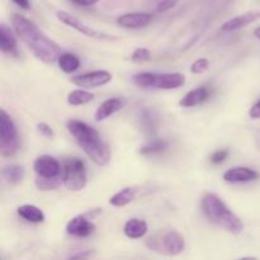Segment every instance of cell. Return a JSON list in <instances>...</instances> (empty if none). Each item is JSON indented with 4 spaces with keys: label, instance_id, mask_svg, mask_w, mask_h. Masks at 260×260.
<instances>
[{
    "label": "cell",
    "instance_id": "obj_1",
    "mask_svg": "<svg viewBox=\"0 0 260 260\" xmlns=\"http://www.w3.org/2000/svg\"><path fill=\"white\" fill-rule=\"evenodd\" d=\"M12 24L17 37L24 43L28 50L40 61L51 65L58 60L61 55V47L46 36L32 20L19 14H14L12 18Z\"/></svg>",
    "mask_w": 260,
    "mask_h": 260
},
{
    "label": "cell",
    "instance_id": "obj_2",
    "mask_svg": "<svg viewBox=\"0 0 260 260\" xmlns=\"http://www.w3.org/2000/svg\"><path fill=\"white\" fill-rule=\"evenodd\" d=\"M66 126L71 136L94 164L98 167H107L109 164L111 151L94 127L79 119H70Z\"/></svg>",
    "mask_w": 260,
    "mask_h": 260
},
{
    "label": "cell",
    "instance_id": "obj_3",
    "mask_svg": "<svg viewBox=\"0 0 260 260\" xmlns=\"http://www.w3.org/2000/svg\"><path fill=\"white\" fill-rule=\"evenodd\" d=\"M202 210L211 222L216 223L228 233L239 235L243 233L244 223L235 212L216 193H206L202 198Z\"/></svg>",
    "mask_w": 260,
    "mask_h": 260
},
{
    "label": "cell",
    "instance_id": "obj_4",
    "mask_svg": "<svg viewBox=\"0 0 260 260\" xmlns=\"http://www.w3.org/2000/svg\"><path fill=\"white\" fill-rule=\"evenodd\" d=\"M146 248L161 255L175 256L185 250L184 236L174 229H164L149 236L145 243Z\"/></svg>",
    "mask_w": 260,
    "mask_h": 260
},
{
    "label": "cell",
    "instance_id": "obj_5",
    "mask_svg": "<svg viewBox=\"0 0 260 260\" xmlns=\"http://www.w3.org/2000/svg\"><path fill=\"white\" fill-rule=\"evenodd\" d=\"M134 83L144 89L173 90L185 84V76L180 73H139L134 75Z\"/></svg>",
    "mask_w": 260,
    "mask_h": 260
},
{
    "label": "cell",
    "instance_id": "obj_6",
    "mask_svg": "<svg viewBox=\"0 0 260 260\" xmlns=\"http://www.w3.org/2000/svg\"><path fill=\"white\" fill-rule=\"evenodd\" d=\"M19 150V135L12 117L2 109L0 111V154L4 157H12Z\"/></svg>",
    "mask_w": 260,
    "mask_h": 260
},
{
    "label": "cell",
    "instance_id": "obj_7",
    "mask_svg": "<svg viewBox=\"0 0 260 260\" xmlns=\"http://www.w3.org/2000/svg\"><path fill=\"white\" fill-rule=\"evenodd\" d=\"M62 183L69 190H83L88 184L85 162L78 157L66 160L62 165Z\"/></svg>",
    "mask_w": 260,
    "mask_h": 260
},
{
    "label": "cell",
    "instance_id": "obj_8",
    "mask_svg": "<svg viewBox=\"0 0 260 260\" xmlns=\"http://www.w3.org/2000/svg\"><path fill=\"white\" fill-rule=\"evenodd\" d=\"M56 18L60 20L61 23L66 24L68 27H71L73 29L78 30V32L83 33L85 35L86 37H90L94 38V40H98V41H114V36L108 35V33H104L101 32V30H96L94 28L89 27L88 24H85L84 22H81L80 19H78L76 17H74L73 14L70 13L65 12V10H58L56 12Z\"/></svg>",
    "mask_w": 260,
    "mask_h": 260
},
{
    "label": "cell",
    "instance_id": "obj_9",
    "mask_svg": "<svg viewBox=\"0 0 260 260\" xmlns=\"http://www.w3.org/2000/svg\"><path fill=\"white\" fill-rule=\"evenodd\" d=\"M33 170L41 179L62 180V167L58 160L51 155L38 156L33 162Z\"/></svg>",
    "mask_w": 260,
    "mask_h": 260
},
{
    "label": "cell",
    "instance_id": "obj_10",
    "mask_svg": "<svg viewBox=\"0 0 260 260\" xmlns=\"http://www.w3.org/2000/svg\"><path fill=\"white\" fill-rule=\"evenodd\" d=\"M112 74L107 70H96L90 71V73L81 74V75L71 78V83L78 88L83 89H93L99 88V86L107 85L112 81Z\"/></svg>",
    "mask_w": 260,
    "mask_h": 260
},
{
    "label": "cell",
    "instance_id": "obj_11",
    "mask_svg": "<svg viewBox=\"0 0 260 260\" xmlns=\"http://www.w3.org/2000/svg\"><path fill=\"white\" fill-rule=\"evenodd\" d=\"M94 231H95V225L90 221L89 215L75 216L66 225V233L76 238H88Z\"/></svg>",
    "mask_w": 260,
    "mask_h": 260
},
{
    "label": "cell",
    "instance_id": "obj_12",
    "mask_svg": "<svg viewBox=\"0 0 260 260\" xmlns=\"http://www.w3.org/2000/svg\"><path fill=\"white\" fill-rule=\"evenodd\" d=\"M152 19H154V15L151 13L135 12L119 15L116 22L119 27H123L126 29H140L149 25Z\"/></svg>",
    "mask_w": 260,
    "mask_h": 260
},
{
    "label": "cell",
    "instance_id": "obj_13",
    "mask_svg": "<svg viewBox=\"0 0 260 260\" xmlns=\"http://www.w3.org/2000/svg\"><path fill=\"white\" fill-rule=\"evenodd\" d=\"M260 19V10H250V12H246L244 14L236 15V17L231 18L228 22L223 23L221 25V32L223 33H230L234 30L241 29V28L248 27L251 23L256 22Z\"/></svg>",
    "mask_w": 260,
    "mask_h": 260
},
{
    "label": "cell",
    "instance_id": "obj_14",
    "mask_svg": "<svg viewBox=\"0 0 260 260\" xmlns=\"http://www.w3.org/2000/svg\"><path fill=\"white\" fill-rule=\"evenodd\" d=\"M260 178V174L256 170L251 169L248 167H235L231 169L226 170L223 174V180L228 183H249L258 180Z\"/></svg>",
    "mask_w": 260,
    "mask_h": 260
},
{
    "label": "cell",
    "instance_id": "obj_15",
    "mask_svg": "<svg viewBox=\"0 0 260 260\" xmlns=\"http://www.w3.org/2000/svg\"><path fill=\"white\" fill-rule=\"evenodd\" d=\"M14 33L7 24L4 23L0 24V50L3 53L12 56V57L18 56V43Z\"/></svg>",
    "mask_w": 260,
    "mask_h": 260
},
{
    "label": "cell",
    "instance_id": "obj_16",
    "mask_svg": "<svg viewBox=\"0 0 260 260\" xmlns=\"http://www.w3.org/2000/svg\"><path fill=\"white\" fill-rule=\"evenodd\" d=\"M124 106L123 99L121 98H109L107 101H104L101 106L98 107V109L95 111L94 114V119L96 122L106 121L107 118H109L111 116H113L114 113H117L118 111H121Z\"/></svg>",
    "mask_w": 260,
    "mask_h": 260
},
{
    "label": "cell",
    "instance_id": "obj_17",
    "mask_svg": "<svg viewBox=\"0 0 260 260\" xmlns=\"http://www.w3.org/2000/svg\"><path fill=\"white\" fill-rule=\"evenodd\" d=\"M211 91L210 89L206 86H198V88L193 89V90L188 91L179 102V106L183 108H192V107L200 106L203 102H206L210 96Z\"/></svg>",
    "mask_w": 260,
    "mask_h": 260
},
{
    "label": "cell",
    "instance_id": "obj_18",
    "mask_svg": "<svg viewBox=\"0 0 260 260\" xmlns=\"http://www.w3.org/2000/svg\"><path fill=\"white\" fill-rule=\"evenodd\" d=\"M149 231V225L145 220L142 218H131V220L127 221L124 223L123 228V233L124 235L127 236L128 239H132V240H137V239L144 238L145 235Z\"/></svg>",
    "mask_w": 260,
    "mask_h": 260
},
{
    "label": "cell",
    "instance_id": "obj_19",
    "mask_svg": "<svg viewBox=\"0 0 260 260\" xmlns=\"http://www.w3.org/2000/svg\"><path fill=\"white\" fill-rule=\"evenodd\" d=\"M18 215L30 223H42L45 222L46 216L41 208H38L35 205H23L19 206L17 210Z\"/></svg>",
    "mask_w": 260,
    "mask_h": 260
},
{
    "label": "cell",
    "instance_id": "obj_20",
    "mask_svg": "<svg viewBox=\"0 0 260 260\" xmlns=\"http://www.w3.org/2000/svg\"><path fill=\"white\" fill-rule=\"evenodd\" d=\"M137 189L135 187H126L113 194L109 200V205L113 207H124V206L129 205L132 201L136 198Z\"/></svg>",
    "mask_w": 260,
    "mask_h": 260
},
{
    "label": "cell",
    "instance_id": "obj_21",
    "mask_svg": "<svg viewBox=\"0 0 260 260\" xmlns=\"http://www.w3.org/2000/svg\"><path fill=\"white\" fill-rule=\"evenodd\" d=\"M3 178L5 179V182L9 183L12 185H18L19 183L23 182L24 179L25 172L23 169V167L18 164H10V165H5L3 167L2 170Z\"/></svg>",
    "mask_w": 260,
    "mask_h": 260
},
{
    "label": "cell",
    "instance_id": "obj_22",
    "mask_svg": "<svg viewBox=\"0 0 260 260\" xmlns=\"http://www.w3.org/2000/svg\"><path fill=\"white\" fill-rule=\"evenodd\" d=\"M58 68L66 74H71L74 71H76L80 66V58L78 55L71 52H62L58 56Z\"/></svg>",
    "mask_w": 260,
    "mask_h": 260
},
{
    "label": "cell",
    "instance_id": "obj_23",
    "mask_svg": "<svg viewBox=\"0 0 260 260\" xmlns=\"http://www.w3.org/2000/svg\"><path fill=\"white\" fill-rule=\"evenodd\" d=\"M94 99V94L88 91L86 89H75V90L70 91L68 94V104L73 107H78V106H84V104L90 103L91 101Z\"/></svg>",
    "mask_w": 260,
    "mask_h": 260
},
{
    "label": "cell",
    "instance_id": "obj_24",
    "mask_svg": "<svg viewBox=\"0 0 260 260\" xmlns=\"http://www.w3.org/2000/svg\"><path fill=\"white\" fill-rule=\"evenodd\" d=\"M168 142L164 140H154V141L149 142L147 145L142 146L140 149V154L142 155H155V154H161L167 150Z\"/></svg>",
    "mask_w": 260,
    "mask_h": 260
},
{
    "label": "cell",
    "instance_id": "obj_25",
    "mask_svg": "<svg viewBox=\"0 0 260 260\" xmlns=\"http://www.w3.org/2000/svg\"><path fill=\"white\" fill-rule=\"evenodd\" d=\"M151 58V52L150 50L145 47H139L134 51L131 56V60L136 63H142V62H146Z\"/></svg>",
    "mask_w": 260,
    "mask_h": 260
},
{
    "label": "cell",
    "instance_id": "obj_26",
    "mask_svg": "<svg viewBox=\"0 0 260 260\" xmlns=\"http://www.w3.org/2000/svg\"><path fill=\"white\" fill-rule=\"evenodd\" d=\"M208 69H210V61L207 58L202 57L198 58V60H196L192 63V66H190V73L196 74V75H201V74L206 73Z\"/></svg>",
    "mask_w": 260,
    "mask_h": 260
},
{
    "label": "cell",
    "instance_id": "obj_27",
    "mask_svg": "<svg viewBox=\"0 0 260 260\" xmlns=\"http://www.w3.org/2000/svg\"><path fill=\"white\" fill-rule=\"evenodd\" d=\"M61 184V180H51V179H41L37 178L36 179V185L40 188L41 190H53Z\"/></svg>",
    "mask_w": 260,
    "mask_h": 260
},
{
    "label": "cell",
    "instance_id": "obj_28",
    "mask_svg": "<svg viewBox=\"0 0 260 260\" xmlns=\"http://www.w3.org/2000/svg\"><path fill=\"white\" fill-rule=\"evenodd\" d=\"M229 156V150L228 149H220L217 151L213 152L210 156V162L213 165H220L228 159Z\"/></svg>",
    "mask_w": 260,
    "mask_h": 260
},
{
    "label": "cell",
    "instance_id": "obj_29",
    "mask_svg": "<svg viewBox=\"0 0 260 260\" xmlns=\"http://www.w3.org/2000/svg\"><path fill=\"white\" fill-rule=\"evenodd\" d=\"M178 3H179V0H161V2L157 4L156 10L159 13L168 12V10L173 9L174 7H177Z\"/></svg>",
    "mask_w": 260,
    "mask_h": 260
},
{
    "label": "cell",
    "instance_id": "obj_30",
    "mask_svg": "<svg viewBox=\"0 0 260 260\" xmlns=\"http://www.w3.org/2000/svg\"><path fill=\"white\" fill-rule=\"evenodd\" d=\"M37 129L43 137H47V139H53V136H55V132H53L52 127H51L50 124L45 123V122H42V123H38Z\"/></svg>",
    "mask_w": 260,
    "mask_h": 260
},
{
    "label": "cell",
    "instance_id": "obj_31",
    "mask_svg": "<svg viewBox=\"0 0 260 260\" xmlns=\"http://www.w3.org/2000/svg\"><path fill=\"white\" fill-rule=\"evenodd\" d=\"M249 116L253 119H260V99L254 104L249 111Z\"/></svg>",
    "mask_w": 260,
    "mask_h": 260
},
{
    "label": "cell",
    "instance_id": "obj_32",
    "mask_svg": "<svg viewBox=\"0 0 260 260\" xmlns=\"http://www.w3.org/2000/svg\"><path fill=\"white\" fill-rule=\"evenodd\" d=\"M71 2L80 7H91V5H95L99 0H71Z\"/></svg>",
    "mask_w": 260,
    "mask_h": 260
},
{
    "label": "cell",
    "instance_id": "obj_33",
    "mask_svg": "<svg viewBox=\"0 0 260 260\" xmlns=\"http://www.w3.org/2000/svg\"><path fill=\"white\" fill-rule=\"evenodd\" d=\"M12 2L15 3V4H17L18 7L22 8V9L29 10V8H30L29 0H12Z\"/></svg>",
    "mask_w": 260,
    "mask_h": 260
},
{
    "label": "cell",
    "instance_id": "obj_34",
    "mask_svg": "<svg viewBox=\"0 0 260 260\" xmlns=\"http://www.w3.org/2000/svg\"><path fill=\"white\" fill-rule=\"evenodd\" d=\"M91 254L90 250H88L86 253H79V254H73V255H70V258H86V256H89Z\"/></svg>",
    "mask_w": 260,
    "mask_h": 260
},
{
    "label": "cell",
    "instance_id": "obj_35",
    "mask_svg": "<svg viewBox=\"0 0 260 260\" xmlns=\"http://www.w3.org/2000/svg\"><path fill=\"white\" fill-rule=\"evenodd\" d=\"M254 36H255L258 40H260V27H258L255 30H254Z\"/></svg>",
    "mask_w": 260,
    "mask_h": 260
}]
</instances>
